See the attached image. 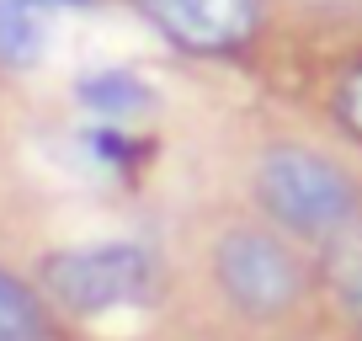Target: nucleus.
Listing matches in <instances>:
<instances>
[{
    "label": "nucleus",
    "mask_w": 362,
    "mask_h": 341,
    "mask_svg": "<svg viewBox=\"0 0 362 341\" xmlns=\"http://www.w3.org/2000/svg\"><path fill=\"white\" fill-rule=\"evenodd\" d=\"M203 272L218 309L240 325H261V330L298 320L325 288L315 250H304L298 240H288L283 229H272L256 214L229 219L208 235Z\"/></svg>",
    "instance_id": "obj_2"
},
{
    "label": "nucleus",
    "mask_w": 362,
    "mask_h": 341,
    "mask_svg": "<svg viewBox=\"0 0 362 341\" xmlns=\"http://www.w3.org/2000/svg\"><path fill=\"white\" fill-rule=\"evenodd\" d=\"M48 48V22L37 11V0H0V64L27 69L37 64Z\"/></svg>",
    "instance_id": "obj_7"
},
{
    "label": "nucleus",
    "mask_w": 362,
    "mask_h": 341,
    "mask_svg": "<svg viewBox=\"0 0 362 341\" xmlns=\"http://www.w3.org/2000/svg\"><path fill=\"white\" fill-rule=\"evenodd\" d=\"M59 6H90V0H59Z\"/></svg>",
    "instance_id": "obj_10"
},
{
    "label": "nucleus",
    "mask_w": 362,
    "mask_h": 341,
    "mask_svg": "<svg viewBox=\"0 0 362 341\" xmlns=\"http://www.w3.org/2000/svg\"><path fill=\"white\" fill-rule=\"evenodd\" d=\"M320 283L336 294L341 315L362 330V229H357V235H346L341 245L325 250V272H320Z\"/></svg>",
    "instance_id": "obj_8"
},
{
    "label": "nucleus",
    "mask_w": 362,
    "mask_h": 341,
    "mask_svg": "<svg viewBox=\"0 0 362 341\" xmlns=\"http://www.w3.org/2000/svg\"><path fill=\"white\" fill-rule=\"evenodd\" d=\"M250 208L304 250H330L362 229V176L315 139H267L250 155Z\"/></svg>",
    "instance_id": "obj_1"
},
{
    "label": "nucleus",
    "mask_w": 362,
    "mask_h": 341,
    "mask_svg": "<svg viewBox=\"0 0 362 341\" xmlns=\"http://www.w3.org/2000/svg\"><path fill=\"white\" fill-rule=\"evenodd\" d=\"M325 112L351 144L362 149V54H351L346 64L330 75V91H325Z\"/></svg>",
    "instance_id": "obj_9"
},
{
    "label": "nucleus",
    "mask_w": 362,
    "mask_h": 341,
    "mask_svg": "<svg viewBox=\"0 0 362 341\" xmlns=\"http://www.w3.org/2000/svg\"><path fill=\"white\" fill-rule=\"evenodd\" d=\"M165 256L149 240H86L37 262V294L69 320H102L123 309H155L165 299Z\"/></svg>",
    "instance_id": "obj_3"
},
{
    "label": "nucleus",
    "mask_w": 362,
    "mask_h": 341,
    "mask_svg": "<svg viewBox=\"0 0 362 341\" xmlns=\"http://www.w3.org/2000/svg\"><path fill=\"white\" fill-rule=\"evenodd\" d=\"M134 11L192 59H235L261 37L267 0H134Z\"/></svg>",
    "instance_id": "obj_4"
},
{
    "label": "nucleus",
    "mask_w": 362,
    "mask_h": 341,
    "mask_svg": "<svg viewBox=\"0 0 362 341\" xmlns=\"http://www.w3.org/2000/svg\"><path fill=\"white\" fill-rule=\"evenodd\" d=\"M75 96H80V107H90V112L107 117V123H128L134 112H144V107L155 102V91H149L134 69H90L75 86Z\"/></svg>",
    "instance_id": "obj_6"
},
{
    "label": "nucleus",
    "mask_w": 362,
    "mask_h": 341,
    "mask_svg": "<svg viewBox=\"0 0 362 341\" xmlns=\"http://www.w3.org/2000/svg\"><path fill=\"white\" fill-rule=\"evenodd\" d=\"M0 341H54V309L6 262H0Z\"/></svg>",
    "instance_id": "obj_5"
}]
</instances>
